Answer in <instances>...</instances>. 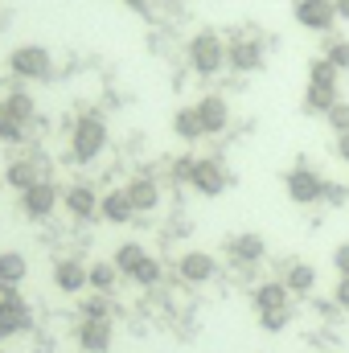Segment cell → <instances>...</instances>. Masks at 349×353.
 Masks as SVG:
<instances>
[{"label":"cell","instance_id":"obj_34","mask_svg":"<svg viewBox=\"0 0 349 353\" xmlns=\"http://www.w3.org/2000/svg\"><path fill=\"white\" fill-rule=\"evenodd\" d=\"M333 300H337V308H346V312H349V275H341V279H337Z\"/></svg>","mask_w":349,"mask_h":353},{"label":"cell","instance_id":"obj_30","mask_svg":"<svg viewBox=\"0 0 349 353\" xmlns=\"http://www.w3.org/2000/svg\"><path fill=\"white\" fill-rule=\"evenodd\" d=\"M83 321H111V300H107V292H94L87 304H83Z\"/></svg>","mask_w":349,"mask_h":353},{"label":"cell","instance_id":"obj_29","mask_svg":"<svg viewBox=\"0 0 349 353\" xmlns=\"http://www.w3.org/2000/svg\"><path fill=\"white\" fill-rule=\"evenodd\" d=\"M0 140H4V144H21V140H25V123H17V119L8 115L4 99H0Z\"/></svg>","mask_w":349,"mask_h":353},{"label":"cell","instance_id":"obj_39","mask_svg":"<svg viewBox=\"0 0 349 353\" xmlns=\"http://www.w3.org/2000/svg\"><path fill=\"white\" fill-rule=\"evenodd\" d=\"M333 8H337V21H349V0H333Z\"/></svg>","mask_w":349,"mask_h":353},{"label":"cell","instance_id":"obj_20","mask_svg":"<svg viewBox=\"0 0 349 353\" xmlns=\"http://www.w3.org/2000/svg\"><path fill=\"white\" fill-rule=\"evenodd\" d=\"M283 288L292 292V296H308L312 288H317V267L312 263H288L283 267Z\"/></svg>","mask_w":349,"mask_h":353},{"label":"cell","instance_id":"obj_21","mask_svg":"<svg viewBox=\"0 0 349 353\" xmlns=\"http://www.w3.org/2000/svg\"><path fill=\"white\" fill-rule=\"evenodd\" d=\"M4 181L17 189V193H25L29 185H37L41 181V169H37V161H29V157H21V161H12L8 169H4Z\"/></svg>","mask_w":349,"mask_h":353},{"label":"cell","instance_id":"obj_22","mask_svg":"<svg viewBox=\"0 0 349 353\" xmlns=\"http://www.w3.org/2000/svg\"><path fill=\"white\" fill-rule=\"evenodd\" d=\"M4 107H8V115L17 119V123H33V115H37V103H33V94L29 90H8L4 94Z\"/></svg>","mask_w":349,"mask_h":353},{"label":"cell","instance_id":"obj_27","mask_svg":"<svg viewBox=\"0 0 349 353\" xmlns=\"http://www.w3.org/2000/svg\"><path fill=\"white\" fill-rule=\"evenodd\" d=\"M144 259H148V251H144L140 243H123V247L115 251V259H111V263L119 267V275H132V271L144 263Z\"/></svg>","mask_w":349,"mask_h":353},{"label":"cell","instance_id":"obj_17","mask_svg":"<svg viewBox=\"0 0 349 353\" xmlns=\"http://www.w3.org/2000/svg\"><path fill=\"white\" fill-rule=\"evenodd\" d=\"M111 337H115L111 321H83V329H79V345L87 353H107L111 350Z\"/></svg>","mask_w":349,"mask_h":353},{"label":"cell","instance_id":"obj_5","mask_svg":"<svg viewBox=\"0 0 349 353\" xmlns=\"http://www.w3.org/2000/svg\"><path fill=\"white\" fill-rule=\"evenodd\" d=\"M58 205H62V193H58V185H54V181H46V176L21 193V214H25V218H33V222L50 218Z\"/></svg>","mask_w":349,"mask_h":353},{"label":"cell","instance_id":"obj_12","mask_svg":"<svg viewBox=\"0 0 349 353\" xmlns=\"http://www.w3.org/2000/svg\"><path fill=\"white\" fill-rule=\"evenodd\" d=\"M99 218L111 222V226L132 222V218H136V205H132L128 189H111V193H103V197H99Z\"/></svg>","mask_w":349,"mask_h":353},{"label":"cell","instance_id":"obj_23","mask_svg":"<svg viewBox=\"0 0 349 353\" xmlns=\"http://www.w3.org/2000/svg\"><path fill=\"white\" fill-rule=\"evenodd\" d=\"M115 283H119V267L111 263V259H107V263H87V288L90 292H111Z\"/></svg>","mask_w":349,"mask_h":353},{"label":"cell","instance_id":"obj_3","mask_svg":"<svg viewBox=\"0 0 349 353\" xmlns=\"http://www.w3.org/2000/svg\"><path fill=\"white\" fill-rule=\"evenodd\" d=\"M189 66L197 70V74H218V70H226V41L218 37V33H193L189 37Z\"/></svg>","mask_w":349,"mask_h":353},{"label":"cell","instance_id":"obj_9","mask_svg":"<svg viewBox=\"0 0 349 353\" xmlns=\"http://www.w3.org/2000/svg\"><path fill=\"white\" fill-rule=\"evenodd\" d=\"M263 46L255 41V37H235L230 46H226V66L230 70H239V74H255V70H263Z\"/></svg>","mask_w":349,"mask_h":353},{"label":"cell","instance_id":"obj_14","mask_svg":"<svg viewBox=\"0 0 349 353\" xmlns=\"http://www.w3.org/2000/svg\"><path fill=\"white\" fill-rule=\"evenodd\" d=\"M54 288L66 292V296L87 292V263L83 259H58L54 263Z\"/></svg>","mask_w":349,"mask_h":353},{"label":"cell","instance_id":"obj_16","mask_svg":"<svg viewBox=\"0 0 349 353\" xmlns=\"http://www.w3.org/2000/svg\"><path fill=\"white\" fill-rule=\"evenodd\" d=\"M263 255H267V243H263V234H255V230H247V234H235V239H230V259H235L239 267L259 263Z\"/></svg>","mask_w":349,"mask_h":353},{"label":"cell","instance_id":"obj_25","mask_svg":"<svg viewBox=\"0 0 349 353\" xmlns=\"http://www.w3.org/2000/svg\"><path fill=\"white\" fill-rule=\"evenodd\" d=\"M173 132L185 140V144H193V140H201L206 132H201V119H197V111L193 107H181L173 115Z\"/></svg>","mask_w":349,"mask_h":353},{"label":"cell","instance_id":"obj_8","mask_svg":"<svg viewBox=\"0 0 349 353\" xmlns=\"http://www.w3.org/2000/svg\"><path fill=\"white\" fill-rule=\"evenodd\" d=\"M189 185L201 193V197H218L226 189V169L214 161V157H197L193 169H189Z\"/></svg>","mask_w":349,"mask_h":353},{"label":"cell","instance_id":"obj_6","mask_svg":"<svg viewBox=\"0 0 349 353\" xmlns=\"http://www.w3.org/2000/svg\"><path fill=\"white\" fill-rule=\"evenodd\" d=\"M292 17H296V25L308 29V33H333V25H337L333 0H296Z\"/></svg>","mask_w":349,"mask_h":353},{"label":"cell","instance_id":"obj_15","mask_svg":"<svg viewBox=\"0 0 349 353\" xmlns=\"http://www.w3.org/2000/svg\"><path fill=\"white\" fill-rule=\"evenodd\" d=\"M123 189H128V197H132L136 214H152V210L161 205V185H157L152 176H136V181H128Z\"/></svg>","mask_w":349,"mask_h":353},{"label":"cell","instance_id":"obj_31","mask_svg":"<svg viewBox=\"0 0 349 353\" xmlns=\"http://www.w3.org/2000/svg\"><path fill=\"white\" fill-rule=\"evenodd\" d=\"M325 119H329V128L341 136V132H349V99H337L329 111H325Z\"/></svg>","mask_w":349,"mask_h":353},{"label":"cell","instance_id":"obj_10","mask_svg":"<svg viewBox=\"0 0 349 353\" xmlns=\"http://www.w3.org/2000/svg\"><path fill=\"white\" fill-rule=\"evenodd\" d=\"M177 275H181L185 283L201 288V283H210V279L218 275V259L206 255V251H185V255L177 259Z\"/></svg>","mask_w":349,"mask_h":353},{"label":"cell","instance_id":"obj_38","mask_svg":"<svg viewBox=\"0 0 349 353\" xmlns=\"http://www.w3.org/2000/svg\"><path fill=\"white\" fill-rule=\"evenodd\" d=\"M123 4H128L132 12H148V8H152V0H123Z\"/></svg>","mask_w":349,"mask_h":353},{"label":"cell","instance_id":"obj_35","mask_svg":"<svg viewBox=\"0 0 349 353\" xmlns=\"http://www.w3.org/2000/svg\"><path fill=\"white\" fill-rule=\"evenodd\" d=\"M333 267H337L341 275H349V243H341V247L333 251Z\"/></svg>","mask_w":349,"mask_h":353},{"label":"cell","instance_id":"obj_40","mask_svg":"<svg viewBox=\"0 0 349 353\" xmlns=\"http://www.w3.org/2000/svg\"><path fill=\"white\" fill-rule=\"evenodd\" d=\"M0 353H4V350H0Z\"/></svg>","mask_w":349,"mask_h":353},{"label":"cell","instance_id":"obj_36","mask_svg":"<svg viewBox=\"0 0 349 353\" xmlns=\"http://www.w3.org/2000/svg\"><path fill=\"white\" fill-rule=\"evenodd\" d=\"M193 161H197V157H181V161L173 165V176H177V181H189V169H193Z\"/></svg>","mask_w":349,"mask_h":353},{"label":"cell","instance_id":"obj_32","mask_svg":"<svg viewBox=\"0 0 349 353\" xmlns=\"http://www.w3.org/2000/svg\"><path fill=\"white\" fill-rule=\"evenodd\" d=\"M288 321H292V308H279V312H259V325L267 329V333H279Z\"/></svg>","mask_w":349,"mask_h":353},{"label":"cell","instance_id":"obj_26","mask_svg":"<svg viewBox=\"0 0 349 353\" xmlns=\"http://www.w3.org/2000/svg\"><path fill=\"white\" fill-rule=\"evenodd\" d=\"M308 83H317V87H341V70L329 62V58H312L308 62Z\"/></svg>","mask_w":349,"mask_h":353},{"label":"cell","instance_id":"obj_1","mask_svg":"<svg viewBox=\"0 0 349 353\" xmlns=\"http://www.w3.org/2000/svg\"><path fill=\"white\" fill-rule=\"evenodd\" d=\"M8 74L21 83H50L54 79V54L46 46H17L8 54Z\"/></svg>","mask_w":349,"mask_h":353},{"label":"cell","instance_id":"obj_2","mask_svg":"<svg viewBox=\"0 0 349 353\" xmlns=\"http://www.w3.org/2000/svg\"><path fill=\"white\" fill-rule=\"evenodd\" d=\"M103 148H107V123L99 115H79L70 128V157L79 165H90L103 157Z\"/></svg>","mask_w":349,"mask_h":353},{"label":"cell","instance_id":"obj_33","mask_svg":"<svg viewBox=\"0 0 349 353\" xmlns=\"http://www.w3.org/2000/svg\"><path fill=\"white\" fill-rule=\"evenodd\" d=\"M325 58H329V62H333V66H337V70L346 74V70H349V41H333Z\"/></svg>","mask_w":349,"mask_h":353},{"label":"cell","instance_id":"obj_28","mask_svg":"<svg viewBox=\"0 0 349 353\" xmlns=\"http://www.w3.org/2000/svg\"><path fill=\"white\" fill-rule=\"evenodd\" d=\"M161 275H165V267H161L157 259H152V255H148V259L136 267L128 279H132V283H140V288H157V283H161Z\"/></svg>","mask_w":349,"mask_h":353},{"label":"cell","instance_id":"obj_11","mask_svg":"<svg viewBox=\"0 0 349 353\" xmlns=\"http://www.w3.org/2000/svg\"><path fill=\"white\" fill-rule=\"evenodd\" d=\"M193 111H197L206 136H218V132H226V123H230V103H226L222 94H201V103H197Z\"/></svg>","mask_w":349,"mask_h":353},{"label":"cell","instance_id":"obj_13","mask_svg":"<svg viewBox=\"0 0 349 353\" xmlns=\"http://www.w3.org/2000/svg\"><path fill=\"white\" fill-rule=\"evenodd\" d=\"M62 205H66V214L70 218H79V222H87V218H94L99 214V193L90 189V185H70L66 193H62Z\"/></svg>","mask_w":349,"mask_h":353},{"label":"cell","instance_id":"obj_18","mask_svg":"<svg viewBox=\"0 0 349 353\" xmlns=\"http://www.w3.org/2000/svg\"><path fill=\"white\" fill-rule=\"evenodd\" d=\"M255 312H279V308H288V300H292V292L283 288V279H267L255 288Z\"/></svg>","mask_w":349,"mask_h":353},{"label":"cell","instance_id":"obj_19","mask_svg":"<svg viewBox=\"0 0 349 353\" xmlns=\"http://www.w3.org/2000/svg\"><path fill=\"white\" fill-rule=\"evenodd\" d=\"M29 275V263L21 251H0V292H17Z\"/></svg>","mask_w":349,"mask_h":353},{"label":"cell","instance_id":"obj_7","mask_svg":"<svg viewBox=\"0 0 349 353\" xmlns=\"http://www.w3.org/2000/svg\"><path fill=\"white\" fill-rule=\"evenodd\" d=\"M29 329H33V308L17 292H4L0 296V337H17Z\"/></svg>","mask_w":349,"mask_h":353},{"label":"cell","instance_id":"obj_24","mask_svg":"<svg viewBox=\"0 0 349 353\" xmlns=\"http://www.w3.org/2000/svg\"><path fill=\"white\" fill-rule=\"evenodd\" d=\"M337 99H341V90L308 83V90H304V111H312V115H325V111H329V107H333Z\"/></svg>","mask_w":349,"mask_h":353},{"label":"cell","instance_id":"obj_37","mask_svg":"<svg viewBox=\"0 0 349 353\" xmlns=\"http://www.w3.org/2000/svg\"><path fill=\"white\" fill-rule=\"evenodd\" d=\"M337 157L349 165V132H341V136H337Z\"/></svg>","mask_w":349,"mask_h":353},{"label":"cell","instance_id":"obj_4","mask_svg":"<svg viewBox=\"0 0 349 353\" xmlns=\"http://www.w3.org/2000/svg\"><path fill=\"white\" fill-rule=\"evenodd\" d=\"M283 189H288V197L296 201V205H312V201H321L325 197V176L317 173V169H308V165H296L292 173L283 176Z\"/></svg>","mask_w":349,"mask_h":353}]
</instances>
